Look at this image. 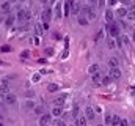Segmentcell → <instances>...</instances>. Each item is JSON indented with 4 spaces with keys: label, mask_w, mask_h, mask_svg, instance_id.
Wrapping results in <instances>:
<instances>
[{
    "label": "cell",
    "mask_w": 135,
    "mask_h": 126,
    "mask_svg": "<svg viewBox=\"0 0 135 126\" xmlns=\"http://www.w3.org/2000/svg\"><path fill=\"white\" fill-rule=\"evenodd\" d=\"M105 29L107 32L110 33V36L112 38H118L121 33H119V27H118V24H115V22H108V24H105Z\"/></svg>",
    "instance_id": "6da1fadb"
},
{
    "label": "cell",
    "mask_w": 135,
    "mask_h": 126,
    "mask_svg": "<svg viewBox=\"0 0 135 126\" xmlns=\"http://www.w3.org/2000/svg\"><path fill=\"white\" fill-rule=\"evenodd\" d=\"M32 17V13L28 11V10H19L17 11V22H27L28 19Z\"/></svg>",
    "instance_id": "7a4b0ae2"
},
{
    "label": "cell",
    "mask_w": 135,
    "mask_h": 126,
    "mask_svg": "<svg viewBox=\"0 0 135 126\" xmlns=\"http://www.w3.org/2000/svg\"><path fill=\"white\" fill-rule=\"evenodd\" d=\"M82 13L88 17V21H94V19H96V13L93 11V6H90V5L82 6Z\"/></svg>",
    "instance_id": "3957f363"
},
{
    "label": "cell",
    "mask_w": 135,
    "mask_h": 126,
    "mask_svg": "<svg viewBox=\"0 0 135 126\" xmlns=\"http://www.w3.org/2000/svg\"><path fill=\"white\" fill-rule=\"evenodd\" d=\"M3 102L6 106H14L17 102V98H16V94H13V93H6V94H3Z\"/></svg>",
    "instance_id": "277c9868"
},
{
    "label": "cell",
    "mask_w": 135,
    "mask_h": 126,
    "mask_svg": "<svg viewBox=\"0 0 135 126\" xmlns=\"http://www.w3.org/2000/svg\"><path fill=\"white\" fill-rule=\"evenodd\" d=\"M108 76L112 77V80H119V79H121V71H119V68H110Z\"/></svg>",
    "instance_id": "5b68a950"
},
{
    "label": "cell",
    "mask_w": 135,
    "mask_h": 126,
    "mask_svg": "<svg viewBox=\"0 0 135 126\" xmlns=\"http://www.w3.org/2000/svg\"><path fill=\"white\" fill-rule=\"evenodd\" d=\"M50 17H52V10H50V8H46V10H44V11L41 13V21H42V22H47V24H49Z\"/></svg>",
    "instance_id": "8992f818"
},
{
    "label": "cell",
    "mask_w": 135,
    "mask_h": 126,
    "mask_svg": "<svg viewBox=\"0 0 135 126\" xmlns=\"http://www.w3.org/2000/svg\"><path fill=\"white\" fill-rule=\"evenodd\" d=\"M77 22L80 24V25H83V27H86L88 24H90V21H88V17L83 14V13H80V14H77Z\"/></svg>",
    "instance_id": "52a82bcc"
},
{
    "label": "cell",
    "mask_w": 135,
    "mask_h": 126,
    "mask_svg": "<svg viewBox=\"0 0 135 126\" xmlns=\"http://www.w3.org/2000/svg\"><path fill=\"white\" fill-rule=\"evenodd\" d=\"M91 80H93V84L98 87V85H102V76L99 73H96V74H91Z\"/></svg>",
    "instance_id": "ba28073f"
},
{
    "label": "cell",
    "mask_w": 135,
    "mask_h": 126,
    "mask_svg": "<svg viewBox=\"0 0 135 126\" xmlns=\"http://www.w3.org/2000/svg\"><path fill=\"white\" fill-rule=\"evenodd\" d=\"M65 102H66V96H65V94H61V96H57V98H55V101H54V104H55L57 107H61Z\"/></svg>",
    "instance_id": "9c48e42d"
},
{
    "label": "cell",
    "mask_w": 135,
    "mask_h": 126,
    "mask_svg": "<svg viewBox=\"0 0 135 126\" xmlns=\"http://www.w3.org/2000/svg\"><path fill=\"white\" fill-rule=\"evenodd\" d=\"M72 5H74V0H66L65 2V16H69V13L72 10Z\"/></svg>",
    "instance_id": "30bf717a"
},
{
    "label": "cell",
    "mask_w": 135,
    "mask_h": 126,
    "mask_svg": "<svg viewBox=\"0 0 135 126\" xmlns=\"http://www.w3.org/2000/svg\"><path fill=\"white\" fill-rule=\"evenodd\" d=\"M85 115H86V120H94V117H96L93 107H86L85 109Z\"/></svg>",
    "instance_id": "8fae6325"
},
{
    "label": "cell",
    "mask_w": 135,
    "mask_h": 126,
    "mask_svg": "<svg viewBox=\"0 0 135 126\" xmlns=\"http://www.w3.org/2000/svg\"><path fill=\"white\" fill-rule=\"evenodd\" d=\"M50 120H52V115H50V114H42V115H41L39 123H46V125H49V123H50Z\"/></svg>",
    "instance_id": "7c38bea8"
},
{
    "label": "cell",
    "mask_w": 135,
    "mask_h": 126,
    "mask_svg": "<svg viewBox=\"0 0 135 126\" xmlns=\"http://www.w3.org/2000/svg\"><path fill=\"white\" fill-rule=\"evenodd\" d=\"M0 93L2 96L6 93H9V87H8V80H3V84H2V87H0Z\"/></svg>",
    "instance_id": "4fadbf2b"
},
{
    "label": "cell",
    "mask_w": 135,
    "mask_h": 126,
    "mask_svg": "<svg viewBox=\"0 0 135 126\" xmlns=\"http://www.w3.org/2000/svg\"><path fill=\"white\" fill-rule=\"evenodd\" d=\"M14 21H16V17H14L13 14H8L6 19H5V25H6V27H11V25L14 24Z\"/></svg>",
    "instance_id": "5bb4252c"
},
{
    "label": "cell",
    "mask_w": 135,
    "mask_h": 126,
    "mask_svg": "<svg viewBox=\"0 0 135 126\" xmlns=\"http://www.w3.org/2000/svg\"><path fill=\"white\" fill-rule=\"evenodd\" d=\"M61 114H63V109H61V107H57V106H55V107L52 109V114H50V115H52V117H60Z\"/></svg>",
    "instance_id": "9a60e30c"
},
{
    "label": "cell",
    "mask_w": 135,
    "mask_h": 126,
    "mask_svg": "<svg viewBox=\"0 0 135 126\" xmlns=\"http://www.w3.org/2000/svg\"><path fill=\"white\" fill-rule=\"evenodd\" d=\"M0 8H2V11H3V13H8V14H9V11H11V5H9V2L2 3V6H0Z\"/></svg>",
    "instance_id": "2e32d148"
},
{
    "label": "cell",
    "mask_w": 135,
    "mask_h": 126,
    "mask_svg": "<svg viewBox=\"0 0 135 126\" xmlns=\"http://www.w3.org/2000/svg\"><path fill=\"white\" fill-rule=\"evenodd\" d=\"M105 19H107V24L108 22H113V13H112V10H107L105 11Z\"/></svg>",
    "instance_id": "e0dca14e"
},
{
    "label": "cell",
    "mask_w": 135,
    "mask_h": 126,
    "mask_svg": "<svg viewBox=\"0 0 135 126\" xmlns=\"http://www.w3.org/2000/svg\"><path fill=\"white\" fill-rule=\"evenodd\" d=\"M108 66H110V68H118V58H116V57H112V58L108 60Z\"/></svg>",
    "instance_id": "ac0fdd59"
},
{
    "label": "cell",
    "mask_w": 135,
    "mask_h": 126,
    "mask_svg": "<svg viewBox=\"0 0 135 126\" xmlns=\"http://www.w3.org/2000/svg\"><path fill=\"white\" fill-rule=\"evenodd\" d=\"M77 125L79 126H86V117H77Z\"/></svg>",
    "instance_id": "d6986e66"
},
{
    "label": "cell",
    "mask_w": 135,
    "mask_h": 126,
    "mask_svg": "<svg viewBox=\"0 0 135 126\" xmlns=\"http://www.w3.org/2000/svg\"><path fill=\"white\" fill-rule=\"evenodd\" d=\"M107 44H108V49H115V47H116V41H115L113 38H108V39H107Z\"/></svg>",
    "instance_id": "ffe728a7"
},
{
    "label": "cell",
    "mask_w": 135,
    "mask_h": 126,
    "mask_svg": "<svg viewBox=\"0 0 135 126\" xmlns=\"http://www.w3.org/2000/svg\"><path fill=\"white\" fill-rule=\"evenodd\" d=\"M80 8H82V6H80L79 3H74V5H72V10H71V11H72V13H75V14H80Z\"/></svg>",
    "instance_id": "44dd1931"
},
{
    "label": "cell",
    "mask_w": 135,
    "mask_h": 126,
    "mask_svg": "<svg viewBox=\"0 0 135 126\" xmlns=\"http://www.w3.org/2000/svg\"><path fill=\"white\" fill-rule=\"evenodd\" d=\"M55 16H57V19H61L63 16H61V5H57V8H55Z\"/></svg>",
    "instance_id": "7402d4cb"
},
{
    "label": "cell",
    "mask_w": 135,
    "mask_h": 126,
    "mask_svg": "<svg viewBox=\"0 0 135 126\" xmlns=\"http://www.w3.org/2000/svg\"><path fill=\"white\" fill-rule=\"evenodd\" d=\"M127 13H129V11H127L126 8H119V10H118V16H119V17H126Z\"/></svg>",
    "instance_id": "603a6c76"
},
{
    "label": "cell",
    "mask_w": 135,
    "mask_h": 126,
    "mask_svg": "<svg viewBox=\"0 0 135 126\" xmlns=\"http://www.w3.org/2000/svg\"><path fill=\"white\" fill-rule=\"evenodd\" d=\"M99 73V65H91L90 66V74H96Z\"/></svg>",
    "instance_id": "cb8c5ba5"
},
{
    "label": "cell",
    "mask_w": 135,
    "mask_h": 126,
    "mask_svg": "<svg viewBox=\"0 0 135 126\" xmlns=\"http://www.w3.org/2000/svg\"><path fill=\"white\" fill-rule=\"evenodd\" d=\"M119 122H121V118H119L118 115H112V125H113V126L119 125Z\"/></svg>",
    "instance_id": "d4e9b609"
},
{
    "label": "cell",
    "mask_w": 135,
    "mask_h": 126,
    "mask_svg": "<svg viewBox=\"0 0 135 126\" xmlns=\"http://www.w3.org/2000/svg\"><path fill=\"white\" fill-rule=\"evenodd\" d=\"M110 82H112V77L110 76H102V84L104 85H108Z\"/></svg>",
    "instance_id": "484cf974"
},
{
    "label": "cell",
    "mask_w": 135,
    "mask_h": 126,
    "mask_svg": "<svg viewBox=\"0 0 135 126\" xmlns=\"http://www.w3.org/2000/svg\"><path fill=\"white\" fill-rule=\"evenodd\" d=\"M126 17H127L129 21H135V8L132 10V11H129V13H127V16H126Z\"/></svg>",
    "instance_id": "4316f807"
},
{
    "label": "cell",
    "mask_w": 135,
    "mask_h": 126,
    "mask_svg": "<svg viewBox=\"0 0 135 126\" xmlns=\"http://www.w3.org/2000/svg\"><path fill=\"white\" fill-rule=\"evenodd\" d=\"M47 90H49V92H57V90H58V85H57V84H50V85L47 87Z\"/></svg>",
    "instance_id": "83f0119b"
},
{
    "label": "cell",
    "mask_w": 135,
    "mask_h": 126,
    "mask_svg": "<svg viewBox=\"0 0 135 126\" xmlns=\"http://www.w3.org/2000/svg\"><path fill=\"white\" fill-rule=\"evenodd\" d=\"M9 51H11V46H8V44H5V46L0 47V52H9Z\"/></svg>",
    "instance_id": "f1b7e54d"
},
{
    "label": "cell",
    "mask_w": 135,
    "mask_h": 126,
    "mask_svg": "<svg viewBox=\"0 0 135 126\" xmlns=\"http://www.w3.org/2000/svg\"><path fill=\"white\" fill-rule=\"evenodd\" d=\"M25 109H35V102L33 101H27L25 102Z\"/></svg>",
    "instance_id": "f546056e"
},
{
    "label": "cell",
    "mask_w": 135,
    "mask_h": 126,
    "mask_svg": "<svg viewBox=\"0 0 135 126\" xmlns=\"http://www.w3.org/2000/svg\"><path fill=\"white\" fill-rule=\"evenodd\" d=\"M105 125H112V114L105 115Z\"/></svg>",
    "instance_id": "4dcf8cb0"
},
{
    "label": "cell",
    "mask_w": 135,
    "mask_h": 126,
    "mask_svg": "<svg viewBox=\"0 0 135 126\" xmlns=\"http://www.w3.org/2000/svg\"><path fill=\"white\" fill-rule=\"evenodd\" d=\"M35 112H36L38 115H42V107H41V106H38V107H35Z\"/></svg>",
    "instance_id": "1f68e13d"
},
{
    "label": "cell",
    "mask_w": 135,
    "mask_h": 126,
    "mask_svg": "<svg viewBox=\"0 0 135 126\" xmlns=\"http://www.w3.org/2000/svg\"><path fill=\"white\" fill-rule=\"evenodd\" d=\"M119 126H129V122H127L126 118H121V122H119Z\"/></svg>",
    "instance_id": "d6a6232c"
},
{
    "label": "cell",
    "mask_w": 135,
    "mask_h": 126,
    "mask_svg": "<svg viewBox=\"0 0 135 126\" xmlns=\"http://www.w3.org/2000/svg\"><path fill=\"white\" fill-rule=\"evenodd\" d=\"M72 114H74V117H75V118L79 117V107H77V106H74V110H72Z\"/></svg>",
    "instance_id": "836d02e7"
},
{
    "label": "cell",
    "mask_w": 135,
    "mask_h": 126,
    "mask_svg": "<svg viewBox=\"0 0 135 126\" xmlns=\"http://www.w3.org/2000/svg\"><path fill=\"white\" fill-rule=\"evenodd\" d=\"M55 126H66V125H65V122H61V120H55Z\"/></svg>",
    "instance_id": "e575fe53"
},
{
    "label": "cell",
    "mask_w": 135,
    "mask_h": 126,
    "mask_svg": "<svg viewBox=\"0 0 135 126\" xmlns=\"http://www.w3.org/2000/svg\"><path fill=\"white\" fill-rule=\"evenodd\" d=\"M35 30H36V35H42V32H41V27H39V25H35Z\"/></svg>",
    "instance_id": "d590c367"
},
{
    "label": "cell",
    "mask_w": 135,
    "mask_h": 126,
    "mask_svg": "<svg viewBox=\"0 0 135 126\" xmlns=\"http://www.w3.org/2000/svg\"><path fill=\"white\" fill-rule=\"evenodd\" d=\"M28 55H30V52H28V51H24V52H22V55H21V57H22V58H27V57H28Z\"/></svg>",
    "instance_id": "8d00e7d4"
},
{
    "label": "cell",
    "mask_w": 135,
    "mask_h": 126,
    "mask_svg": "<svg viewBox=\"0 0 135 126\" xmlns=\"http://www.w3.org/2000/svg\"><path fill=\"white\" fill-rule=\"evenodd\" d=\"M98 5H99L101 8H104V5H105V0H98Z\"/></svg>",
    "instance_id": "74e56055"
},
{
    "label": "cell",
    "mask_w": 135,
    "mask_h": 126,
    "mask_svg": "<svg viewBox=\"0 0 135 126\" xmlns=\"http://www.w3.org/2000/svg\"><path fill=\"white\" fill-rule=\"evenodd\" d=\"M33 92H27V98H33Z\"/></svg>",
    "instance_id": "f35d334b"
},
{
    "label": "cell",
    "mask_w": 135,
    "mask_h": 126,
    "mask_svg": "<svg viewBox=\"0 0 135 126\" xmlns=\"http://www.w3.org/2000/svg\"><path fill=\"white\" fill-rule=\"evenodd\" d=\"M54 38H57V39H60V38H61V35H60V33H55V35H54Z\"/></svg>",
    "instance_id": "ab89813d"
},
{
    "label": "cell",
    "mask_w": 135,
    "mask_h": 126,
    "mask_svg": "<svg viewBox=\"0 0 135 126\" xmlns=\"http://www.w3.org/2000/svg\"><path fill=\"white\" fill-rule=\"evenodd\" d=\"M90 2L93 3V6H96V5H98V0H90Z\"/></svg>",
    "instance_id": "60d3db41"
},
{
    "label": "cell",
    "mask_w": 135,
    "mask_h": 126,
    "mask_svg": "<svg viewBox=\"0 0 135 126\" xmlns=\"http://www.w3.org/2000/svg\"><path fill=\"white\" fill-rule=\"evenodd\" d=\"M108 3H110V5H115V3H116V0H108Z\"/></svg>",
    "instance_id": "b9f144b4"
},
{
    "label": "cell",
    "mask_w": 135,
    "mask_h": 126,
    "mask_svg": "<svg viewBox=\"0 0 135 126\" xmlns=\"http://www.w3.org/2000/svg\"><path fill=\"white\" fill-rule=\"evenodd\" d=\"M39 126H49V125H46V123H39Z\"/></svg>",
    "instance_id": "7bdbcfd3"
},
{
    "label": "cell",
    "mask_w": 135,
    "mask_h": 126,
    "mask_svg": "<svg viewBox=\"0 0 135 126\" xmlns=\"http://www.w3.org/2000/svg\"><path fill=\"white\" fill-rule=\"evenodd\" d=\"M39 2H42V3H47V2H49V0H39Z\"/></svg>",
    "instance_id": "ee69618b"
},
{
    "label": "cell",
    "mask_w": 135,
    "mask_h": 126,
    "mask_svg": "<svg viewBox=\"0 0 135 126\" xmlns=\"http://www.w3.org/2000/svg\"><path fill=\"white\" fill-rule=\"evenodd\" d=\"M134 39H135V30H134Z\"/></svg>",
    "instance_id": "f6af8a7d"
},
{
    "label": "cell",
    "mask_w": 135,
    "mask_h": 126,
    "mask_svg": "<svg viewBox=\"0 0 135 126\" xmlns=\"http://www.w3.org/2000/svg\"><path fill=\"white\" fill-rule=\"evenodd\" d=\"M98 126H104V125H98Z\"/></svg>",
    "instance_id": "bcb514c9"
},
{
    "label": "cell",
    "mask_w": 135,
    "mask_h": 126,
    "mask_svg": "<svg viewBox=\"0 0 135 126\" xmlns=\"http://www.w3.org/2000/svg\"><path fill=\"white\" fill-rule=\"evenodd\" d=\"M19 2H24V0H19Z\"/></svg>",
    "instance_id": "7dc6e473"
},
{
    "label": "cell",
    "mask_w": 135,
    "mask_h": 126,
    "mask_svg": "<svg viewBox=\"0 0 135 126\" xmlns=\"http://www.w3.org/2000/svg\"><path fill=\"white\" fill-rule=\"evenodd\" d=\"M0 118H2V114H0Z\"/></svg>",
    "instance_id": "c3c4849f"
},
{
    "label": "cell",
    "mask_w": 135,
    "mask_h": 126,
    "mask_svg": "<svg viewBox=\"0 0 135 126\" xmlns=\"http://www.w3.org/2000/svg\"><path fill=\"white\" fill-rule=\"evenodd\" d=\"M0 126H3V125H2V123H0Z\"/></svg>",
    "instance_id": "681fc988"
},
{
    "label": "cell",
    "mask_w": 135,
    "mask_h": 126,
    "mask_svg": "<svg viewBox=\"0 0 135 126\" xmlns=\"http://www.w3.org/2000/svg\"><path fill=\"white\" fill-rule=\"evenodd\" d=\"M52 2H55V0H52Z\"/></svg>",
    "instance_id": "f907efd6"
},
{
    "label": "cell",
    "mask_w": 135,
    "mask_h": 126,
    "mask_svg": "<svg viewBox=\"0 0 135 126\" xmlns=\"http://www.w3.org/2000/svg\"><path fill=\"white\" fill-rule=\"evenodd\" d=\"M0 106H2V104H0Z\"/></svg>",
    "instance_id": "816d5d0a"
}]
</instances>
